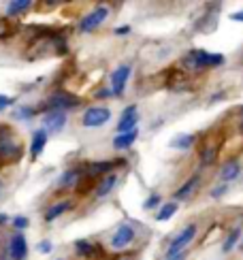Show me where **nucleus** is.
I'll return each instance as SVG.
<instances>
[{"mask_svg":"<svg viewBox=\"0 0 243 260\" xmlns=\"http://www.w3.org/2000/svg\"><path fill=\"white\" fill-rule=\"evenodd\" d=\"M198 183H201V177H198V175H192V177L188 179L177 192H175V201H186V199H190L192 194L196 192Z\"/></svg>","mask_w":243,"mask_h":260,"instance_id":"nucleus-15","label":"nucleus"},{"mask_svg":"<svg viewBox=\"0 0 243 260\" xmlns=\"http://www.w3.org/2000/svg\"><path fill=\"white\" fill-rule=\"evenodd\" d=\"M201 160H203V165L207 167V165H211V162L216 160V149H211V147H207L205 151H203V156H201Z\"/></svg>","mask_w":243,"mask_h":260,"instance_id":"nucleus-27","label":"nucleus"},{"mask_svg":"<svg viewBox=\"0 0 243 260\" xmlns=\"http://www.w3.org/2000/svg\"><path fill=\"white\" fill-rule=\"evenodd\" d=\"M71 207H73V203H71V201H60V203H56V205H51V207L45 211V215H43V220H45V222H53V220H58L62 213L71 211Z\"/></svg>","mask_w":243,"mask_h":260,"instance_id":"nucleus-16","label":"nucleus"},{"mask_svg":"<svg viewBox=\"0 0 243 260\" xmlns=\"http://www.w3.org/2000/svg\"><path fill=\"white\" fill-rule=\"evenodd\" d=\"M194 141H196L194 135H177V137L171 139V147H175V149H190L194 145Z\"/></svg>","mask_w":243,"mask_h":260,"instance_id":"nucleus-22","label":"nucleus"},{"mask_svg":"<svg viewBox=\"0 0 243 260\" xmlns=\"http://www.w3.org/2000/svg\"><path fill=\"white\" fill-rule=\"evenodd\" d=\"M0 192H3V181H0Z\"/></svg>","mask_w":243,"mask_h":260,"instance_id":"nucleus-37","label":"nucleus"},{"mask_svg":"<svg viewBox=\"0 0 243 260\" xmlns=\"http://www.w3.org/2000/svg\"><path fill=\"white\" fill-rule=\"evenodd\" d=\"M30 7H32L30 0H15V3H9V5H7V15H9V17L21 15V13H26Z\"/></svg>","mask_w":243,"mask_h":260,"instance_id":"nucleus-21","label":"nucleus"},{"mask_svg":"<svg viewBox=\"0 0 243 260\" xmlns=\"http://www.w3.org/2000/svg\"><path fill=\"white\" fill-rule=\"evenodd\" d=\"M130 73H132L130 64H119V67L111 73V94L113 96H122V94H124Z\"/></svg>","mask_w":243,"mask_h":260,"instance_id":"nucleus-8","label":"nucleus"},{"mask_svg":"<svg viewBox=\"0 0 243 260\" xmlns=\"http://www.w3.org/2000/svg\"><path fill=\"white\" fill-rule=\"evenodd\" d=\"M79 105H81V99H77L75 94H69V92H53L45 101L47 111H64V113L77 109Z\"/></svg>","mask_w":243,"mask_h":260,"instance_id":"nucleus-3","label":"nucleus"},{"mask_svg":"<svg viewBox=\"0 0 243 260\" xmlns=\"http://www.w3.org/2000/svg\"><path fill=\"white\" fill-rule=\"evenodd\" d=\"M239 173H241V167H239V162L237 160H228L226 165L220 169V181L222 183H228V181H233L239 177Z\"/></svg>","mask_w":243,"mask_h":260,"instance_id":"nucleus-17","label":"nucleus"},{"mask_svg":"<svg viewBox=\"0 0 243 260\" xmlns=\"http://www.w3.org/2000/svg\"><path fill=\"white\" fill-rule=\"evenodd\" d=\"M45 145H47V130L45 128L35 130V135H32V143H30V158H39L41 151L45 149Z\"/></svg>","mask_w":243,"mask_h":260,"instance_id":"nucleus-13","label":"nucleus"},{"mask_svg":"<svg viewBox=\"0 0 243 260\" xmlns=\"http://www.w3.org/2000/svg\"><path fill=\"white\" fill-rule=\"evenodd\" d=\"M58 260H66V258H58Z\"/></svg>","mask_w":243,"mask_h":260,"instance_id":"nucleus-40","label":"nucleus"},{"mask_svg":"<svg viewBox=\"0 0 243 260\" xmlns=\"http://www.w3.org/2000/svg\"><path fill=\"white\" fill-rule=\"evenodd\" d=\"M66 120H69V115L64 111H47L43 115V126L49 133H60V130L66 126Z\"/></svg>","mask_w":243,"mask_h":260,"instance_id":"nucleus-12","label":"nucleus"},{"mask_svg":"<svg viewBox=\"0 0 243 260\" xmlns=\"http://www.w3.org/2000/svg\"><path fill=\"white\" fill-rule=\"evenodd\" d=\"M167 260H186V252L177 254V256H173V258H167Z\"/></svg>","mask_w":243,"mask_h":260,"instance_id":"nucleus-35","label":"nucleus"},{"mask_svg":"<svg viewBox=\"0 0 243 260\" xmlns=\"http://www.w3.org/2000/svg\"><path fill=\"white\" fill-rule=\"evenodd\" d=\"M13 117L15 120H32L35 117V109L32 107H19L17 111H13Z\"/></svg>","mask_w":243,"mask_h":260,"instance_id":"nucleus-25","label":"nucleus"},{"mask_svg":"<svg viewBox=\"0 0 243 260\" xmlns=\"http://www.w3.org/2000/svg\"><path fill=\"white\" fill-rule=\"evenodd\" d=\"M113 32H115V35H128V32H130V26H122V28H115Z\"/></svg>","mask_w":243,"mask_h":260,"instance_id":"nucleus-33","label":"nucleus"},{"mask_svg":"<svg viewBox=\"0 0 243 260\" xmlns=\"http://www.w3.org/2000/svg\"><path fill=\"white\" fill-rule=\"evenodd\" d=\"M177 213V203H167V205H162V207L158 209V213H156V220L158 222H167V220H171L173 215Z\"/></svg>","mask_w":243,"mask_h":260,"instance_id":"nucleus-23","label":"nucleus"},{"mask_svg":"<svg viewBox=\"0 0 243 260\" xmlns=\"http://www.w3.org/2000/svg\"><path fill=\"white\" fill-rule=\"evenodd\" d=\"M11 103H13V101H11V99H9V96H5V94H0V111H5V109H7V107H9Z\"/></svg>","mask_w":243,"mask_h":260,"instance_id":"nucleus-31","label":"nucleus"},{"mask_svg":"<svg viewBox=\"0 0 243 260\" xmlns=\"http://www.w3.org/2000/svg\"><path fill=\"white\" fill-rule=\"evenodd\" d=\"M24 154L21 141L15 137V133L7 124L0 126V160L5 162H17Z\"/></svg>","mask_w":243,"mask_h":260,"instance_id":"nucleus-1","label":"nucleus"},{"mask_svg":"<svg viewBox=\"0 0 243 260\" xmlns=\"http://www.w3.org/2000/svg\"><path fill=\"white\" fill-rule=\"evenodd\" d=\"M158 205H160V197L158 194H151V197L143 203V209H154V207H158Z\"/></svg>","mask_w":243,"mask_h":260,"instance_id":"nucleus-28","label":"nucleus"},{"mask_svg":"<svg viewBox=\"0 0 243 260\" xmlns=\"http://www.w3.org/2000/svg\"><path fill=\"white\" fill-rule=\"evenodd\" d=\"M194 237H196V224H188L184 231H179L171 239V243L167 247V258H173V256L186 252V247L190 245V241L194 239Z\"/></svg>","mask_w":243,"mask_h":260,"instance_id":"nucleus-4","label":"nucleus"},{"mask_svg":"<svg viewBox=\"0 0 243 260\" xmlns=\"http://www.w3.org/2000/svg\"><path fill=\"white\" fill-rule=\"evenodd\" d=\"M107 17H109V7L98 5V7H94V9L90 11V13H85V15L81 17L79 30H81V32H94L98 26L105 24Z\"/></svg>","mask_w":243,"mask_h":260,"instance_id":"nucleus-5","label":"nucleus"},{"mask_svg":"<svg viewBox=\"0 0 243 260\" xmlns=\"http://www.w3.org/2000/svg\"><path fill=\"white\" fill-rule=\"evenodd\" d=\"M137 137H139V130H137V128L130 130V133H124V135H115L113 147H115V149H128V147L137 141Z\"/></svg>","mask_w":243,"mask_h":260,"instance_id":"nucleus-19","label":"nucleus"},{"mask_svg":"<svg viewBox=\"0 0 243 260\" xmlns=\"http://www.w3.org/2000/svg\"><path fill=\"white\" fill-rule=\"evenodd\" d=\"M115 183H117V175H113V173H111V175H105V177L101 179V183L96 186V192H94V194H96V199L107 197V194L115 188Z\"/></svg>","mask_w":243,"mask_h":260,"instance_id":"nucleus-18","label":"nucleus"},{"mask_svg":"<svg viewBox=\"0 0 243 260\" xmlns=\"http://www.w3.org/2000/svg\"><path fill=\"white\" fill-rule=\"evenodd\" d=\"M37 247H39V252H41V254H49V252L53 250V245H51V241H41V243H39Z\"/></svg>","mask_w":243,"mask_h":260,"instance_id":"nucleus-30","label":"nucleus"},{"mask_svg":"<svg viewBox=\"0 0 243 260\" xmlns=\"http://www.w3.org/2000/svg\"><path fill=\"white\" fill-rule=\"evenodd\" d=\"M11 222H13V226H15V231H17V233L26 231V229H28V224H30V220L24 218V215H15V218L11 220Z\"/></svg>","mask_w":243,"mask_h":260,"instance_id":"nucleus-26","label":"nucleus"},{"mask_svg":"<svg viewBox=\"0 0 243 260\" xmlns=\"http://www.w3.org/2000/svg\"><path fill=\"white\" fill-rule=\"evenodd\" d=\"M137 122H139V109L137 105H130L124 109L122 113L119 122H117V135H124V133H130V130L137 128Z\"/></svg>","mask_w":243,"mask_h":260,"instance_id":"nucleus-10","label":"nucleus"},{"mask_svg":"<svg viewBox=\"0 0 243 260\" xmlns=\"http://www.w3.org/2000/svg\"><path fill=\"white\" fill-rule=\"evenodd\" d=\"M230 19H233V21H243V11H237V13H233V15H230Z\"/></svg>","mask_w":243,"mask_h":260,"instance_id":"nucleus-34","label":"nucleus"},{"mask_svg":"<svg viewBox=\"0 0 243 260\" xmlns=\"http://www.w3.org/2000/svg\"><path fill=\"white\" fill-rule=\"evenodd\" d=\"M75 252H77V256H83V258L103 256L101 245H92L90 241H85V239H77V241H75Z\"/></svg>","mask_w":243,"mask_h":260,"instance_id":"nucleus-14","label":"nucleus"},{"mask_svg":"<svg viewBox=\"0 0 243 260\" xmlns=\"http://www.w3.org/2000/svg\"><path fill=\"white\" fill-rule=\"evenodd\" d=\"M241 250H243V241H241Z\"/></svg>","mask_w":243,"mask_h":260,"instance_id":"nucleus-39","label":"nucleus"},{"mask_svg":"<svg viewBox=\"0 0 243 260\" xmlns=\"http://www.w3.org/2000/svg\"><path fill=\"white\" fill-rule=\"evenodd\" d=\"M107 96H111V92H109V90H96L94 99H107Z\"/></svg>","mask_w":243,"mask_h":260,"instance_id":"nucleus-32","label":"nucleus"},{"mask_svg":"<svg viewBox=\"0 0 243 260\" xmlns=\"http://www.w3.org/2000/svg\"><path fill=\"white\" fill-rule=\"evenodd\" d=\"M81 177V171L79 169H69L66 173H62L60 179H58V188H73L77 181Z\"/></svg>","mask_w":243,"mask_h":260,"instance_id":"nucleus-20","label":"nucleus"},{"mask_svg":"<svg viewBox=\"0 0 243 260\" xmlns=\"http://www.w3.org/2000/svg\"><path fill=\"white\" fill-rule=\"evenodd\" d=\"M239 237H241V229H233V231L228 233V237H226L224 243H222V252H224V254H228L230 250H233L235 243L239 241Z\"/></svg>","mask_w":243,"mask_h":260,"instance_id":"nucleus-24","label":"nucleus"},{"mask_svg":"<svg viewBox=\"0 0 243 260\" xmlns=\"http://www.w3.org/2000/svg\"><path fill=\"white\" fill-rule=\"evenodd\" d=\"M135 237H137V233L130 224H119L111 237V250H115V252L126 250V247L135 241Z\"/></svg>","mask_w":243,"mask_h":260,"instance_id":"nucleus-7","label":"nucleus"},{"mask_svg":"<svg viewBox=\"0 0 243 260\" xmlns=\"http://www.w3.org/2000/svg\"><path fill=\"white\" fill-rule=\"evenodd\" d=\"M241 133H243V122H241Z\"/></svg>","mask_w":243,"mask_h":260,"instance_id":"nucleus-38","label":"nucleus"},{"mask_svg":"<svg viewBox=\"0 0 243 260\" xmlns=\"http://www.w3.org/2000/svg\"><path fill=\"white\" fill-rule=\"evenodd\" d=\"M109 120H111V111L107 107H90L83 117H81V124L85 128H98V126H105Z\"/></svg>","mask_w":243,"mask_h":260,"instance_id":"nucleus-6","label":"nucleus"},{"mask_svg":"<svg viewBox=\"0 0 243 260\" xmlns=\"http://www.w3.org/2000/svg\"><path fill=\"white\" fill-rule=\"evenodd\" d=\"M9 256L11 260H26L28 256V241L24 233H15L9 241Z\"/></svg>","mask_w":243,"mask_h":260,"instance_id":"nucleus-11","label":"nucleus"},{"mask_svg":"<svg viewBox=\"0 0 243 260\" xmlns=\"http://www.w3.org/2000/svg\"><path fill=\"white\" fill-rule=\"evenodd\" d=\"M5 222H9V218H7L5 213H0V224H5Z\"/></svg>","mask_w":243,"mask_h":260,"instance_id":"nucleus-36","label":"nucleus"},{"mask_svg":"<svg viewBox=\"0 0 243 260\" xmlns=\"http://www.w3.org/2000/svg\"><path fill=\"white\" fill-rule=\"evenodd\" d=\"M226 192H228V183H220V186H216L211 190V197L214 199H222V194H226Z\"/></svg>","mask_w":243,"mask_h":260,"instance_id":"nucleus-29","label":"nucleus"},{"mask_svg":"<svg viewBox=\"0 0 243 260\" xmlns=\"http://www.w3.org/2000/svg\"><path fill=\"white\" fill-rule=\"evenodd\" d=\"M186 64L194 71L209 69V67H222L224 56L222 53H209V51H203V49H194L186 56Z\"/></svg>","mask_w":243,"mask_h":260,"instance_id":"nucleus-2","label":"nucleus"},{"mask_svg":"<svg viewBox=\"0 0 243 260\" xmlns=\"http://www.w3.org/2000/svg\"><path fill=\"white\" fill-rule=\"evenodd\" d=\"M126 160H122V158H117V160H103V162H90L85 169H83V173L87 177H98V175H111V171L115 169V167H122Z\"/></svg>","mask_w":243,"mask_h":260,"instance_id":"nucleus-9","label":"nucleus"}]
</instances>
